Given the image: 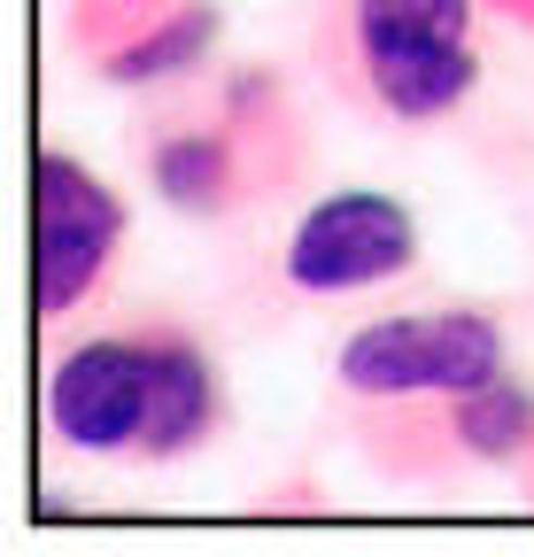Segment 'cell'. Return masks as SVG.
<instances>
[{"label":"cell","mask_w":534,"mask_h":557,"mask_svg":"<svg viewBox=\"0 0 534 557\" xmlns=\"http://www.w3.org/2000/svg\"><path fill=\"white\" fill-rule=\"evenodd\" d=\"M140 178L171 218L194 225H233L295 194L310 178V116L295 101V78L280 62H233L210 101L140 132Z\"/></svg>","instance_id":"6da1fadb"},{"label":"cell","mask_w":534,"mask_h":557,"mask_svg":"<svg viewBox=\"0 0 534 557\" xmlns=\"http://www.w3.org/2000/svg\"><path fill=\"white\" fill-rule=\"evenodd\" d=\"M481 9L488 0H325L310 54L357 116L434 132L481 94Z\"/></svg>","instance_id":"7a4b0ae2"},{"label":"cell","mask_w":534,"mask_h":557,"mask_svg":"<svg viewBox=\"0 0 534 557\" xmlns=\"http://www.w3.org/2000/svg\"><path fill=\"white\" fill-rule=\"evenodd\" d=\"M349 442L380 480H403V487H449L473 472H526L534 465V387L504 372V380L457 387V395L357 403Z\"/></svg>","instance_id":"3957f363"},{"label":"cell","mask_w":534,"mask_h":557,"mask_svg":"<svg viewBox=\"0 0 534 557\" xmlns=\"http://www.w3.org/2000/svg\"><path fill=\"white\" fill-rule=\"evenodd\" d=\"M511 372V333L481 302H434L357 325L333 348V387L349 403H395V395H457Z\"/></svg>","instance_id":"277c9868"},{"label":"cell","mask_w":534,"mask_h":557,"mask_svg":"<svg viewBox=\"0 0 534 557\" xmlns=\"http://www.w3.org/2000/svg\"><path fill=\"white\" fill-rule=\"evenodd\" d=\"M132 240L124 194L71 148H39L32 163V302L47 325L101 310L109 278Z\"/></svg>","instance_id":"5b68a950"},{"label":"cell","mask_w":534,"mask_h":557,"mask_svg":"<svg viewBox=\"0 0 534 557\" xmlns=\"http://www.w3.org/2000/svg\"><path fill=\"white\" fill-rule=\"evenodd\" d=\"M419 256H426V233H419V209L403 194L333 186L295 218V233L280 248V287L295 302H349V295L411 278Z\"/></svg>","instance_id":"8992f818"},{"label":"cell","mask_w":534,"mask_h":557,"mask_svg":"<svg viewBox=\"0 0 534 557\" xmlns=\"http://www.w3.org/2000/svg\"><path fill=\"white\" fill-rule=\"evenodd\" d=\"M47 434L78 457H148V333L140 318L86 333L47 372Z\"/></svg>","instance_id":"52a82bcc"},{"label":"cell","mask_w":534,"mask_h":557,"mask_svg":"<svg viewBox=\"0 0 534 557\" xmlns=\"http://www.w3.org/2000/svg\"><path fill=\"white\" fill-rule=\"evenodd\" d=\"M140 333H148V457L140 465H186L233 426L225 364L186 318H140Z\"/></svg>","instance_id":"ba28073f"},{"label":"cell","mask_w":534,"mask_h":557,"mask_svg":"<svg viewBox=\"0 0 534 557\" xmlns=\"http://www.w3.org/2000/svg\"><path fill=\"white\" fill-rule=\"evenodd\" d=\"M178 9H186V0H62V47L78 54L86 78H101L116 54H132L156 24H171Z\"/></svg>","instance_id":"9c48e42d"},{"label":"cell","mask_w":534,"mask_h":557,"mask_svg":"<svg viewBox=\"0 0 534 557\" xmlns=\"http://www.w3.org/2000/svg\"><path fill=\"white\" fill-rule=\"evenodd\" d=\"M488 9H496L511 32H534V0H488Z\"/></svg>","instance_id":"30bf717a"}]
</instances>
